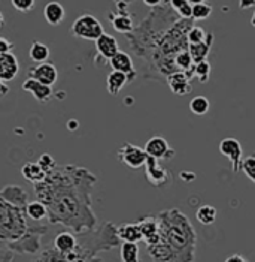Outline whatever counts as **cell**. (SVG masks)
<instances>
[{"mask_svg": "<svg viewBox=\"0 0 255 262\" xmlns=\"http://www.w3.org/2000/svg\"><path fill=\"white\" fill-rule=\"evenodd\" d=\"M90 182H96V177L87 169L57 166L43 182L35 184V192L46 204L51 222H60L82 232L96 222L90 210L91 186L82 189V184Z\"/></svg>", "mask_w": 255, "mask_h": 262, "instance_id": "cell-1", "label": "cell"}, {"mask_svg": "<svg viewBox=\"0 0 255 262\" xmlns=\"http://www.w3.org/2000/svg\"><path fill=\"white\" fill-rule=\"evenodd\" d=\"M160 242L148 246L154 262H193L196 232L191 223L179 210L163 211L158 216Z\"/></svg>", "mask_w": 255, "mask_h": 262, "instance_id": "cell-2", "label": "cell"}, {"mask_svg": "<svg viewBox=\"0 0 255 262\" xmlns=\"http://www.w3.org/2000/svg\"><path fill=\"white\" fill-rule=\"evenodd\" d=\"M0 211V237L3 242H15L21 238L27 229V223L22 214V207L14 205L2 200Z\"/></svg>", "mask_w": 255, "mask_h": 262, "instance_id": "cell-3", "label": "cell"}, {"mask_svg": "<svg viewBox=\"0 0 255 262\" xmlns=\"http://www.w3.org/2000/svg\"><path fill=\"white\" fill-rule=\"evenodd\" d=\"M70 33H72L73 36L79 38V39L94 40V42H96L105 32H103L101 23H100L94 15L84 14V15L78 17V18L75 20V23L72 24Z\"/></svg>", "mask_w": 255, "mask_h": 262, "instance_id": "cell-4", "label": "cell"}, {"mask_svg": "<svg viewBox=\"0 0 255 262\" xmlns=\"http://www.w3.org/2000/svg\"><path fill=\"white\" fill-rule=\"evenodd\" d=\"M118 158L125 166L132 168V169H138L140 166L146 165L148 161V153L140 148L138 145L133 144H124L119 150H118Z\"/></svg>", "mask_w": 255, "mask_h": 262, "instance_id": "cell-5", "label": "cell"}, {"mask_svg": "<svg viewBox=\"0 0 255 262\" xmlns=\"http://www.w3.org/2000/svg\"><path fill=\"white\" fill-rule=\"evenodd\" d=\"M219 151L222 156L228 158L233 166V172L242 168V145L235 138H224L219 142Z\"/></svg>", "mask_w": 255, "mask_h": 262, "instance_id": "cell-6", "label": "cell"}, {"mask_svg": "<svg viewBox=\"0 0 255 262\" xmlns=\"http://www.w3.org/2000/svg\"><path fill=\"white\" fill-rule=\"evenodd\" d=\"M29 77L30 78H35L42 84H46V85H54L57 82L59 78V72H57V68L53 64V63H39L38 66L32 68L29 71Z\"/></svg>", "mask_w": 255, "mask_h": 262, "instance_id": "cell-7", "label": "cell"}, {"mask_svg": "<svg viewBox=\"0 0 255 262\" xmlns=\"http://www.w3.org/2000/svg\"><path fill=\"white\" fill-rule=\"evenodd\" d=\"M18 72H20V63L12 53L0 54V81L2 82L15 80Z\"/></svg>", "mask_w": 255, "mask_h": 262, "instance_id": "cell-8", "label": "cell"}, {"mask_svg": "<svg viewBox=\"0 0 255 262\" xmlns=\"http://www.w3.org/2000/svg\"><path fill=\"white\" fill-rule=\"evenodd\" d=\"M145 151L148 153V156L156 159H169L173 156V150L163 137H152L151 140H148Z\"/></svg>", "mask_w": 255, "mask_h": 262, "instance_id": "cell-9", "label": "cell"}, {"mask_svg": "<svg viewBox=\"0 0 255 262\" xmlns=\"http://www.w3.org/2000/svg\"><path fill=\"white\" fill-rule=\"evenodd\" d=\"M22 90L30 92L33 95V98L39 102H46L53 98V87L51 85L42 84L38 80L30 78V77L22 82Z\"/></svg>", "mask_w": 255, "mask_h": 262, "instance_id": "cell-10", "label": "cell"}, {"mask_svg": "<svg viewBox=\"0 0 255 262\" xmlns=\"http://www.w3.org/2000/svg\"><path fill=\"white\" fill-rule=\"evenodd\" d=\"M190 80L191 78L185 72L176 71V72H173V74H170L167 77V85L172 90V93L179 95V96H184L188 92H191V81Z\"/></svg>", "mask_w": 255, "mask_h": 262, "instance_id": "cell-11", "label": "cell"}, {"mask_svg": "<svg viewBox=\"0 0 255 262\" xmlns=\"http://www.w3.org/2000/svg\"><path fill=\"white\" fill-rule=\"evenodd\" d=\"M140 229H142V234H143V240L146 243V246H154L160 242V223L158 219L156 217H145L142 219L140 222Z\"/></svg>", "mask_w": 255, "mask_h": 262, "instance_id": "cell-12", "label": "cell"}, {"mask_svg": "<svg viewBox=\"0 0 255 262\" xmlns=\"http://www.w3.org/2000/svg\"><path fill=\"white\" fill-rule=\"evenodd\" d=\"M109 63H111V68L114 71H119V72L127 74L130 81H133L136 78V71H135V66H133V60H132V57L127 53L119 50L117 54L109 60Z\"/></svg>", "mask_w": 255, "mask_h": 262, "instance_id": "cell-13", "label": "cell"}, {"mask_svg": "<svg viewBox=\"0 0 255 262\" xmlns=\"http://www.w3.org/2000/svg\"><path fill=\"white\" fill-rule=\"evenodd\" d=\"M157 161L158 159H156V158L148 156V161L145 165L146 166V177H148L149 183H152L154 186H163L167 183L169 172L164 168H161Z\"/></svg>", "mask_w": 255, "mask_h": 262, "instance_id": "cell-14", "label": "cell"}, {"mask_svg": "<svg viewBox=\"0 0 255 262\" xmlns=\"http://www.w3.org/2000/svg\"><path fill=\"white\" fill-rule=\"evenodd\" d=\"M96 48H97V53L103 57V59H108L111 60L118 51H119V45H118V40L112 36V35H108V33H103L97 40H96Z\"/></svg>", "mask_w": 255, "mask_h": 262, "instance_id": "cell-15", "label": "cell"}, {"mask_svg": "<svg viewBox=\"0 0 255 262\" xmlns=\"http://www.w3.org/2000/svg\"><path fill=\"white\" fill-rule=\"evenodd\" d=\"M21 174L24 176L26 180H29L30 183H38L43 182L48 176V172L40 166L39 162H27L22 168H21Z\"/></svg>", "mask_w": 255, "mask_h": 262, "instance_id": "cell-16", "label": "cell"}, {"mask_svg": "<svg viewBox=\"0 0 255 262\" xmlns=\"http://www.w3.org/2000/svg\"><path fill=\"white\" fill-rule=\"evenodd\" d=\"M43 15H45V20L48 21V24L59 26L66 17V11H64L63 5L59 2H49V3H46V6L43 9Z\"/></svg>", "mask_w": 255, "mask_h": 262, "instance_id": "cell-17", "label": "cell"}, {"mask_svg": "<svg viewBox=\"0 0 255 262\" xmlns=\"http://www.w3.org/2000/svg\"><path fill=\"white\" fill-rule=\"evenodd\" d=\"M118 237L122 242L138 243L143 240V234L140 229V225L138 223H125L118 228Z\"/></svg>", "mask_w": 255, "mask_h": 262, "instance_id": "cell-18", "label": "cell"}, {"mask_svg": "<svg viewBox=\"0 0 255 262\" xmlns=\"http://www.w3.org/2000/svg\"><path fill=\"white\" fill-rule=\"evenodd\" d=\"M127 82H130V78H129L127 74L119 72V71H112V72L106 77V89H108V92H109L112 96H115V95H118L119 90L124 89V85H125Z\"/></svg>", "mask_w": 255, "mask_h": 262, "instance_id": "cell-19", "label": "cell"}, {"mask_svg": "<svg viewBox=\"0 0 255 262\" xmlns=\"http://www.w3.org/2000/svg\"><path fill=\"white\" fill-rule=\"evenodd\" d=\"M54 247L60 255H69L76 250V238L70 232H61L54 240Z\"/></svg>", "mask_w": 255, "mask_h": 262, "instance_id": "cell-20", "label": "cell"}, {"mask_svg": "<svg viewBox=\"0 0 255 262\" xmlns=\"http://www.w3.org/2000/svg\"><path fill=\"white\" fill-rule=\"evenodd\" d=\"M2 200L11 202L14 205H20L22 207V204H29L27 202V193L21 189L20 186H6L2 190Z\"/></svg>", "mask_w": 255, "mask_h": 262, "instance_id": "cell-21", "label": "cell"}, {"mask_svg": "<svg viewBox=\"0 0 255 262\" xmlns=\"http://www.w3.org/2000/svg\"><path fill=\"white\" fill-rule=\"evenodd\" d=\"M212 40H214V35L212 33H208V38L205 42L201 43H190L188 45V50L194 59V63H198V61L206 60L209 51H211V47H212Z\"/></svg>", "mask_w": 255, "mask_h": 262, "instance_id": "cell-22", "label": "cell"}, {"mask_svg": "<svg viewBox=\"0 0 255 262\" xmlns=\"http://www.w3.org/2000/svg\"><path fill=\"white\" fill-rule=\"evenodd\" d=\"M26 213L30 219L39 222L48 216V207L43 201H32L26 205Z\"/></svg>", "mask_w": 255, "mask_h": 262, "instance_id": "cell-23", "label": "cell"}, {"mask_svg": "<svg viewBox=\"0 0 255 262\" xmlns=\"http://www.w3.org/2000/svg\"><path fill=\"white\" fill-rule=\"evenodd\" d=\"M49 54H51L49 48L45 43L38 42V40H35L32 43L30 50H29V56H30V59L35 63H45L49 59Z\"/></svg>", "mask_w": 255, "mask_h": 262, "instance_id": "cell-24", "label": "cell"}, {"mask_svg": "<svg viewBox=\"0 0 255 262\" xmlns=\"http://www.w3.org/2000/svg\"><path fill=\"white\" fill-rule=\"evenodd\" d=\"M121 262H140L139 247L136 243L124 242L121 244Z\"/></svg>", "mask_w": 255, "mask_h": 262, "instance_id": "cell-25", "label": "cell"}, {"mask_svg": "<svg viewBox=\"0 0 255 262\" xmlns=\"http://www.w3.org/2000/svg\"><path fill=\"white\" fill-rule=\"evenodd\" d=\"M170 6L184 20L193 18V5L190 0H170Z\"/></svg>", "mask_w": 255, "mask_h": 262, "instance_id": "cell-26", "label": "cell"}, {"mask_svg": "<svg viewBox=\"0 0 255 262\" xmlns=\"http://www.w3.org/2000/svg\"><path fill=\"white\" fill-rule=\"evenodd\" d=\"M196 217L201 225H212L216 221V208L212 205H201L197 210Z\"/></svg>", "mask_w": 255, "mask_h": 262, "instance_id": "cell-27", "label": "cell"}, {"mask_svg": "<svg viewBox=\"0 0 255 262\" xmlns=\"http://www.w3.org/2000/svg\"><path fill=\"white\" fill-rule=\"evenodd\" d=\"M211 108L209 99L206 96H196L190 102V111L196 116H205Z\"/></svg>", "mask_w": 255, "mask_h": 262, "instance_id": "cell-28", "label": "cell"}, {"mask_svg": "<svg viewBox=\"0 0 255 262\" xmlns=\"http://www.w3.org/2000/svg\"><path fill=\"white\" fill-rule=\"evenodd\" d=\"M194 77L201 84H206L209 81V77H211V63L208 60L196 63V66H194Z\"/></svg>", "mask_w": 255, "mask_h": 262, "instance_id": "cell-29", "label": "cell"}, {"mask_svg": "<svg viewBox=\"0 0 255 262\" xmlns=\"http://www.w3.org/2000/svg\"><path fill=\"white\" fill-rule=\"evenodd\" d=\"M111 21H112L114 29L117 32H121V33H129L133 29V21L130 20V17H127V15H118Z\"/></svg>", "mask_w": 255, "mask_h": 262, "instance_id": "cell-30", "label": "cell"}, {"mask_svg": "<svg viewBox=\"0 0 255 262\" xmlns=\"http://www.w3.org/2000/svg\"><path fill=\"white\" fill-rule=\"evenodd\" d=\"M211 14H212V6L211 5H208V3L193 5V20H206V18H209Z\"/></svg>", "mask_w": 255, "mask_h": 262, "instance_id": "cell-31", "label": "cell"}, {"mask_svg": "<svg viewBox=\"0 0 255 262\" xmlns=\"http://www.w3.org/2000/svg\"><path fill=\"white\" fill-rule=\"evenodd\" d=\"M206 38H208V33L201 27H198V26H193L187 32V40H188V43H201V42L206 40Z\"/></svg>", "mask_w": 255, "mask_h": 262, "instance_id": "cell-32", "label": "cell"}, {"mask_svg": "<svg viewBox=\"0 0 255 262\" xmlns=\"http://www.w3.org/2000/svg\"><path fill=\"white\" fill-rule=\"evenodd\" d=\"M245 174H246V177L251 180V182H254L255 184V158L254 156H249V158H246V159H243L242 161V168H240Z\"/></svg>", "mask_w": 255, "mask_h": 262, "instance_id": "cell-33", "label": "cell"}, {"mask_svg": "<svg viewBox=\"0 0 255 262\" xmlns=\"http://www.w3.org/2000/svg\"><path fill=\"white\" fill-rule=\"evenodd\" d=\"M11 3L20 12H30L35 8L36 0H11Z\"/></svg>", "mask_w": 255, "mask_h": 262, "instance_id": "cell-34", "label": "cell"}, {"mask_svg": "<svg viewBox=\"0 0 255 262\" xmlns=\"http://www.w3.org/2000/svg\"><path fill=\"white\" fill-rule=\"evenodd\" d=\"M38 162H39L40 166H42V168H43V169H45L48 174L57 168V166H56V162H54V159H53V156H51V155H48V153L42 155Z\"/></svg>", "mask_w": 255, "mask_h": 262, "instance_id": "cell-35", "label": "cell"}, {"mask_svg": "<svg viewBox=\"0 0 255 262\" xmlns=\"http://www.w3.org/2000/svg\"><path fill=\"white\" fill-rule=\"evenodd\" d=\"M12 50H14V43L11 40H8L6 38H0V54L11 53Z\"/></svg>", "mask_w": 255, "mask_h": 262, "instance_id": "cell-36", "label": "cell"}, {"mask_svg": "<svg viewBox=\"0 0 255 262\" xmlns=\"http://www.w3.org/2000/svg\"><path fill=\"white\" fill-rule=\"evenodd\" d=\"M251 6H255V0H240L239 2V8L240 9H248Z\"/></svg>", "mask_w": 255, "mask_h": 262, "instance_id": "cell-37", "label": "cell"}, {"mask_svg": "<svg viewBox=\"0 0 255 262\" xmlns=\"http://www.w3.org/2000/svg\"><path fill=\"white\" fill-rule=\"evenodd\" d=\"M225 262H248L242 255H232L230 258H227Z\"/></svg>", "mask_w": 255, "mask_h": 262, "instance_id": "cell-38", "label": "cell"}, {"mask_svg": "<svg viewBox=\"0 0 255 262\" xmlns=\"http://www.w3.org/2000/svg\"><path fill=\"white\" fill-rule=\"evenodd\" d=\"M143 3L146 6H149V8H156V6H158L161 3V0H143Z\"/></svg>", "mask_w": 255, "mask_h": 262, "instance_id": "cell-39", "label": "cell"}, {"mask_svg": "<svg viewBox=\"0 0 255 262\" xmlns=\"http://www.w3.org/2000/svg\"><path fill=\"white\" fill-rule=\"evenodd\" d=\"M6 93H8V89H6L5 82H2V96H5Z\"/></svg>", "mask_w": 255, "mask_h": 262, "instance_id": "cell-40", "label": "cell"}, {"mask_svg": "<svg viewBox=\"0 0 255 262\" xmlns=\"http://www.w3.org/2000/svg\"><path fill=\"white\" fill-rule=\"evenodd\" d=\"M191 5H198V3H206L208 0H190Z\"/></svg>", "mask_w": 255, "mask_h": 262, "instance_id": "cell-41", "label": "cell"}, {"mask_svg": "<svg viewBox=\"0 0 255 262\" xmlns=\"http://www.w3.org/2000/svg\"><path fill=\"white\" fill-rule=\"evenodd\" d=\"M251 24L255 27V11H254V15H252V18H251Z\"/></svg>", "mask_w": 255, "mask_h": 262, "instance_id": "cell-42", "label": "cell"}]
</instances>
